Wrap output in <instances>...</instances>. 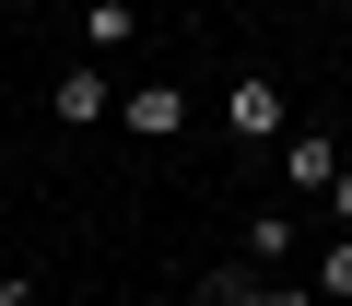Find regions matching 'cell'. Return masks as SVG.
<instances>
[{
    "mask_svg": "<svg viewBox=\"0 0 352 306\" xmlns=\"http://www.w3.org/2000/svg\"><path fill=\"white\" fill-rule=\"evenodd\" d=\"M200 306H317V294H305V283H270L258 259H235V271H212V283H200Z\"/></svg>",
    "mask_w": 352,
    "mask_h": 306,
    "instance_id": "277c9868",
    "label": "cell"
},
{
    "mask_svg": "<svg viewBox=\"0 0 352 306\" xmlns=\"http://www.w3.org/2000/svg\"><path fill=\"white\" fill-rule=\"evenodd\" d=\"M0 306H47V283H24V271H0Z\"/></svg>",
    "mask_w": 352,
    "mask_h": 306,
    "instance_id": "9c48e42d",
    "label": "cell"
},
{
    "mask_svg": "<svg viewBox=\"0 0 352 306\" xmlns=\"http://www.w3.org/2000/svg\"><path fill=\"white\" fill-rule=\"evenodd\" d=\"M247 247H258V271H270V259H294L305 236H294V212H258V224H247Z\"/></svg>",
    "mask_w": 352,
    "mask_h": 306,
    "instance_id": "52a82bcc",
    "label": "cell"
},
{
    "mask_svg": "<svg viewBox=\"0 0 352 306\" xmlns=\"http://www.w3.org/2000/svg\"><path fill=\"white\" fill-rule=\"evenodd\" d=\"M317 294H352V236H340V247H317Z\"/></svg>",
    "mask_w": 352,
    "mask_h": 306,
    "instance_id": "ba28073f",
    "label": "cell"
},
{
    "mask_svg": "<svg viewBox=\"0 0 352 306\" xmlns=\"http://www.w3.org/2000/svg\"><path fill=\"white\" fill-rule=\"evenodd\" d=\"M258 12H294V0H258Z\"/></svg>",
    "mask_w": 352,
    "mask_h": 306,
    "instance_id": "8fae6325",
    "label": "cell"
},
{
    "mask_svg": "<svg viewBox=\"0 0 352 306\" xmlns=\"http://www.w3.org/2000/svg\"><path fill=\"white\" fill-rule=\"evenodd\" d=\"M270 165H282V189H294V201H329L340 141H329V130H282V141H270Z\"/></svg>",
    "mask_w": 352,
    "mask_h": 306,
    "instance_id": "7a4b0ae2",
    "label": "cell"
},
{
    "mask_svg": "<svg viewBox=\"0 0 352 306\" xmlns=\"http://www.w3.org/2000/svg\"><path fill=\"white\" fill-rule=\"evenodd\" d=\"M129 36H141V0H82V48H106V59H118Z\"/></svg>",
    "mask_w": 352,
    "mask_h": 306,
    "instance_id": "8992f818",
    "label": "cell"
},
{
    "mask_svg": "<svg viewBox=\"0 0 352 306\" xmlns=\"http://www.w3.org/2000/svg\"><path fill=\"white\" fill-rule=\"evenodd\" d=\"M118 130L129 141H176V130H188V94H176V83H129L118 94Z\"/></svg>",
    "mask_w": 352,
    "mask_h": 306,
    "instance_id": "3957f363",
    "label": "cell"
},
{
    "mask_svg": "<svg viewBox=\"0 0 352 306\" xmlns=\"http://www.w3.org/2000/svg\"><path fill=\"white\" fill-rule=\"evenodd\" d=\"M223 130H235V141H247V153H270V141H282V130H294V106H282V83H270V71H247V83H235V94H223Z\"/></svg>",
    "mask_w": 352,
    "mask_h": 306,
    "instance_id": "6da1fadb",
    "label": "cell"
},
{
    "mask_svg": "<svg viewBox=\"0 0 352 306\" xmlns=\"http://www.w3.org/2000/svg\"><path fill=\"white\" fill-rule=\"evenodd\" d=\"M47 106H59V130H106V118H118V83H106V71H82V59H71V71H59V94H47Z\"/></svg>",
    "mask_w": 352,
    "mask_h": 306,
    "instance_id": "5b68a950",
    "label": "cell"
},
{
    "mask_svg": "<svg viewBox=\"0 0 352 306\" xmlns=\"http://www.w3.org/2000/svg\"><path fill=\"white\" fill-rule=\"evenodd\" d=\"M329 212H340V236H352V153H340V177H329Z\"/></svg>",
    "mask_w": 352,
    "mask_h": 306,
    "instance_id": "30bf717a",
    "label": "cell"
}]
</instances>
